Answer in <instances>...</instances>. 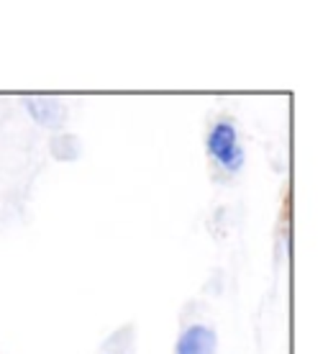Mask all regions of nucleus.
Returning a JSON list of instances; mask_svg holds the SVG:
<instances>
[{
  "mask_svg": "<svg viewBox=\"0 0 328 354\" xmlns=\"http://www.w3.org/2000/svg\"><path fill=\"white\" fill-rule=\"evenodd\" d=\"M208 151L223 169L239 172L244 165V149L239 144V133L231 121H218L208 133Z\"/></svg>",
  "mask_w": 328,
  "mask_h": 354,
  "instance_id": "obj_1",
  "label": "nucleus"
},
{
  "mask_svg": "<svg viewBox=\"0 0 328 354\" xmlns=\"http://www.w3.org/2000/svg\"><path fill=\"white\" fill-rule=\"evenodd\" d=\"M215 334L213 328L203 326V324H195L190 326L180 337L177 342V354H215Z\"/></svg>",
  "mask_w": 328,
  "mask_h": 354,
  "instance_id": "obj_2",
  "label": "nucleus"
}]
</instances>
